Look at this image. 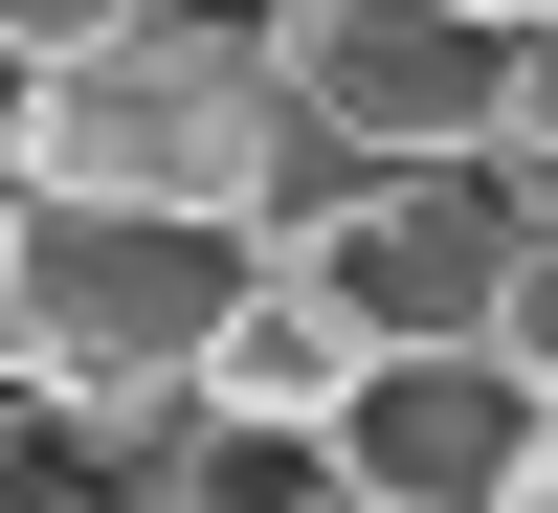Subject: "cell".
Wrapping results in <instances>:
<instances>
[{
	"label": "cell",
	"mask_w": 558,
	"mask_h": 513,
	"mask_svg": "<svg viewBox=\"0 0 558 513\" xmlns=\"http://www.w3.org/2000/svg\"><path fill=\"white\" fill-rule=\"evenodd\" d=\"M223 291H246V246L223 223H112V201H23V246H0V357H23V425L68 447H157L179 380H202Z\"/></svg>",
	"instance_id": "obj_1"
},
{
	"label": "cell",
	"mask_w": 558,
	"mask_h": 513,
	"mask_svg": "<svg viewBox=\"0 0 558 513\" xmlns=\"http://www.w3.org/2000/svg\"><path fill=\"white\" fill-rule=\"evenodd\" d=\"M268 157H291V89H268V45H246V23H179V0H157L134 45H89V68H45V89H23V201L223 223V246H246Z\"/></svg>",
	"instance_id": "obj_2"
},
{
	"label": "cell",
	"mask_w": 558,
	"mask_h": 513,
	"mask_svg": "<svg viewBox=\"0 0 558 513\" xmlns=\"http://www.w3.org/2000/svg\"><path fill=\"white\" fill-rule=\"evenodd\" d=\"M268 89H291V134H336L357 179H425V157H492L514 23H447V0H268Z\"/></svg>",
	"instance_id": "obj_3"
},
{
	"label": "cell",
	"mask_w": 558,
	"mask_h": 513,
	"mask_svg": "<svg viewBox=\"0 0 558 513\" xmlns=\"http://www.w3.org/2000/svg\"><path fill=\"white\" fill-rule=\"evenodd\" d=\"M514 246L536 223L492 201V157H425V179H357L291 268H313V313H336L357 357H470L492 313H514Z\"/></svg>",
	"instance_id": "obj_4"
},
{
	"label": "cell",
	"mask_w": 558,
	"mask_h": 513,
	"mask_svg": "<svg viewBox=\"0 0 558 513\" xmlns=\"http://www.w3.org/2000/svg\"><path fill=\"white\" fill-rule=\"evenodd\" d=\"M313 469H336V513H536L558 469V402L514 380V357H357V402L313 425Z\"/></svg>",
	"instance_id": "obj_5"
},
{
	"label": "cell",
	"mask_w": 558,
	"mask_h": 513,
	"mask_svg": "<svg viewBox=\"0 0 558 513\" xmlns=\"http://www.w3.org/2000/svg\"><path fill=\"white\" fill-rule=\"evenodd\" d=\"M357 402V335L313 313V268H246L223 291V335H202V380H179V425H268V447H313Z\"/></svg>",
	"instance_id": "obj_6"
},
{
	"label": "cell",
	"mask_w": 558,
	"mask_h": 513,
	"mask_svg": "<svg viewBox=\"0 0 558 513\" xmlns=\"http://www.w3.org/2000/svg\"><path fill=\"white\" fill-rule=\"evenodd\" d=\"M134 23H157V0H0V68L45 89V68H89V45H134Z\"/></svg>",
	"instance_id": "obj_7"
},
{
	"label": "cell",
	"mask_w": 558,
	"mask_h": 513,
	"mask_svg": "<svg viewBox=\"0 0 558 513\" xmlns=\"http://www.w3.org/2000/svg\"><path fill=\"white\" fill-rule=\"evenodd\" d=\"M492 357H514V380L558 402V223H536V246H514V313H492Z\"/></svg>",
	"instance_id": "obj_8"
},
{
	"label": "cell",
	"mask_w": 558,
	"mask_h": 513,
	"mask_svg": "<svg viewBox=\"0 0 558 513\" xmlns=\"http://www.w3.org/2000/svg\"><path fill=\"white\" fill-rule=\"evenodd\" d=\"M492 157H536V179H558V23H514V112H492Z\"/></svg>",
	"instance_id": "obj_9"
},
{
	"label": "cell",
	"mask_w": 558,
	"mask_h": 513,
	"mask_svg": "<svg viewBox=\"0 0 558 513\" xmlns=\"http://www.w3.org/2000/svg\"><path fill=\"white\" fill-rule=\"evenodd\" d=\"M0 179H23V68H0Z\"/></svg>",
	"instance_id": "obj_10"
},
{
	"label": "cell",
	"mask_w": 558,
	"mask_h": 513,
	"mask_svg": "<svg viewBox=\"0 0 558 513\" xmlns=\"http://www.w3.org/2000/svg\"><path fill=\"white\" fill-rule=\"evenodd\" d=\"M447 23H558V0H447Z\"/></svg>",
	"instance_id": "obj_11"
},
{
	"label": "cell",
	"mask_w": 558,
	"mask_h": 513,
	"mask_svg": "<svg viewBox=\"0 0 558 513\" xmlns=\"http://www.w3.org/2000/svg\"><path fill=\"white\" fill-rule=\"evenodd\" d=\"M0 246H23V179H0Z\"/></svg>",
	"instance_id": "obj_12"
},
{
	"label": "cell",
	"mask_w": 558,
	"mask_h": 513,
	"mask_svg": "<svg viewBox=\"0 0 558 513\" xmlns=\"http://www.w3.org/2000/svg\"><path fill=\"white\" fill-rule=\"evenodd\" d=\"M536 513H558V469H536Z\"/></svg>",
	"instance_id": "obj_13"
}]
</instances>
